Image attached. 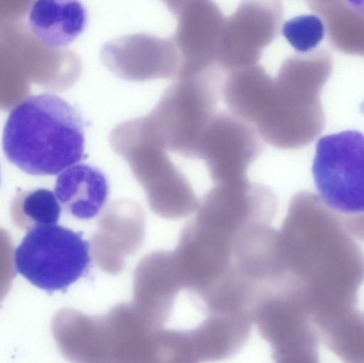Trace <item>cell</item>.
<instances>
[{
    "label": "cell",
    "mask_w": 364,
    "mask_h": 363,
    "mask_svg": "<svg viewBox=\"0 0 364 363\" xmlns=\"http://www.w3.org/2000/svg\"><path fill=\"white\" fill-rule=\"evenodd\" d=\"M2 146L8 161L27 174H59L83 158V120L58 95H31L11 110Z\"/></svg>",
    "instance_id": "obj_1"
},
{
    "label": "cell",
    "mask_w": 364,
    "mask_h": 363,
    "mask_svg": "<svg viewBox=\"0 0 364 363\" xmlns=\"http://www.w3.org/2000/svg\"><path fill=\"white\" fill-rule=\"evenodd\" d=\"M332 69V58L324 50L293 55L282 63L254 124L263 140L279 149H296L320 134L325 124L320 94Z\"/></svg>",
    "instance_id": "obj_2"
},
{
    "label": "cell",
    "mask_w": 364,
    "mask_h": 363,
    "mask_svg": "<svg viewBox=\"0 0 364 363\" xmlns=\"http://www.w3.org/2000/svg\"><path fill=\"white\" fill-rule=\"evenodd\" d=\"M220 69L177 77L147 117L167 149L195 159L206 126L215 115L221 84Z\"/></svg>",
    "instance_id": "obj_3"
},
{
    "label": "cell",
    "mask_w": 364,
    "mask_h": 363,
    "mask_svg": "<svg viewBox=\"0 0 364 363\" xmlns=\"http://www.w3.org/2000/svg\"><path fill=\"white\" fill-rule=\"evenodd\" d=\"M90 263L82 233L57 224L28 230L14 251L16 272L49 294L66 291L87 273Z\"/></svg>",
    "instance_id": "obj_4"
},
{
    "label": "cell",
    "mask_w": 364,
    "mask_h": 363,
    "mask_svg": "<svg viewBox=\"0 0 364 363\" xmlns=\"http://www.w3.org/2000/svg\"><path fill=\"white\" fill-rule=\"evenodd\" d=\"M311 171L318 196L328 209L364 214V134L346 130L320 138Z\"/></svg>",
    "instance_id": "obj_5"
},
{
    "label": "cell",
    "mask_w": 364,
    "mask_h": 363,
    "mask_svg": "<svg viewBox=\"0 0 364 363\" xmlns=\"http://www.w3.org/2000/svg\"><path fill=\"white\" fill-rule=\"evenodd\" d=\"M277 207L276 195L265 185L248 180L215 184L200 201L191 220L232 242L247 227L270 224Z\"/></svg>",
    "instance_id": "obj_6"
},
{
    "label": "cell",
    "mask_w": 364,
    "mask_h": 363,
    "mask_svg": "<svg viewBox=\"0 0 364 363\" xmlns=\"http://www.w3.org/2000/svg\"><path fill=\"white\" fill-rule=\"evenodd\" d=\"M284 15L281 0H241L225 18L216 65L230 72L256 65L277 37Z\"/></svg>",
    "instance_id": "obj_7"
},
{
    "label": "cell",
    "mask_w": 364,
    "mask_h": 363,
    "mask_svg": "<svg viewBox=\"0 0 364 363\" xmlns=\"http://www.w3.org/2000/svg\"><path fill=\"white\" fill-rule=\"evenodd\" d=\"M252 123L234 114L214 115L198 143L195 159L203 161L215 184L247 180V170L263 145Z\"/></svg>",
    "instance_id": "obj_8"
},
{
    "label": "cell",
    "mask_w": 364,
    "mask_h": 363,
    "mask_svg": "<svg viewBox=\"0 0 364 363\" xmlns=\"http://www.w3.org/2000/svg\"><path fill=\"white\" fill-rule=\"evenodd\" d=\"M172 40L180 56L177 77L193 76L217 66L225 18L213 0H186L177 13Z\"/></svg>",
    "instance_id": "obj_9"
},
{
    "label": "cell",
    "mask_w": 364,
    "mask_h": 363,
    "mask_svg": "<svg viewBox=\"0 0 364 363\" xmlns=\"http://www.w3.org/2000/svg\"><path fill=\"white\" fill-rule=\"evenodd\" d=\"M142 179L155 210L172 220L196 212L200 200L184 173L169 159L166 146L152 131L143 129Z\"/></svg>",
    "instance_id": "obj_10"
},
{
    "label": "cell",
    "mask_w": 364,
    "mask_h": 363,
    "mask_svg": "<svg viewBox=\"0 0 364 363\" xmlns=\"http://www.w3.org/2000/svg\"><path fill=\"white\" fill-rule=\"evenodd\" d=\"M105 65L119 76L134 80L176 77L181 64L172 39L147 33L122 36L106 43L101 51Z\"/></svg>",
    "instance_id": "obj_11"
},
{
    "label": "cell",
    "mask_w": 364,
    "mask_h": 363,
    "mask_svg": "<svg viewBox=\"0 0 364 363\" xmlns=\"http://www.w3.org/2000/svg\"><path fill=\"white\" fill-rule=\"evenodd\" d=\"M109 185L98 168L76 163L60 172L54 193L61 207L73 217L90 220L96 217L107 202Z\"/></svg>",
    "instance_id": "obj_12"
},
{
    "label": "cell",
    "mask_w": 364,
    "mask_h": 363,
    "mask_svg": "<svg viewBox=\"0 0 364 363\" xmlns=\"http://www.w3.org/2000/svg\"><path fill=\"white\" fill-rule=\"evenodd\" d=\"M80 0H35L28 11V28L43 43L62 48L75 40L87 23Z\"/></svg>",
    "instance_id": "obj_13"
},
{
    "label": "cell",
    "mask_w": 364,
    "mask_h": 363,
    "mask_svg": "<svg viewBox=\"0 0 364 363\" xmlns=\"http://www.w3.org/2000/svg\"><path fill=\"white\" fill-rule=\"evenodd\" d=\"M274 78L264 67L254 65L228 72L223 81V99L234 114L254 124L261 114Z\"/></svg>",
    "instance_id": "obj_14"
},
{
    "label": "cell",
    "mask_w": 364,
    "mask_h": 363,
    "mask_svg": "<svg viewBox=\"0 0 364 363\" xmlns=\"http://www.w3.org/2000/svg\"><path fill=\"white\" fill-rule=\"evenodd\" d=\"M322 18L328 40L337 50L364 56V13L346 0H305Z\"/></svg>",
    "instance_id": "obj_15"
},
{
    "label": "cell",
    "mask_w": 364,
    "mask_h": 363,
    "mask_svg": "<svg viewBox=\"0 0 364 363\" xmlns=\"http://www.w3.org/2000/svg\"><path fill=\"white\" fill-rule=\"evenodd\" d=\"M60 212L61 205L55 193L46 188L18 191L10 207L14 225L28 231L41 225L57 224Z\"/></svg>",
    "instance_id": "obj_16"
},
{
    "label": "cell",
    "mask_w": 364,
    "mask_h": 363,
    "mask_svg": "<svg viewBox=\"0 0 364 363\" xmlns=\"http://www.w3.org/2000/svg\"><path fill=\"white\" fill-rule=\"evenodd\" d=\"M326 26L318 15L306 14L291 18L282 26V33L299 53L313 51L322 41Z\"/></svg>",
    "instance_id": "obj_17"
},
{
    "label": "cell",
    "mask_w": 364,
    "mask_h": 363,
    "mask_svg": "<svg viewBox=\"0 0 364 363\" xmlns=\"http://www.w3.org/2000/svg\"><path fill=\"white\" fill-rule=\"evenodd\" d=\"M35 0H1V21H19Z\"/></svg>",
    "instance_id": "obj_18"
},
{
    "label": "cell",
    "mask_w": 364,
    "mask_h": 363,
    "mask_svg": "<svg viewBox=\"0 0 364 363\" xmlns=\"http://www.w3.org/2000/svg\"><path fill=\"white\" fill-rule=\"evenodd\" d=\"M170 12L174 16L177 13L186 0H161Z\"/></svg>",
    "instance_id": "obj_19"
},
{
    "label": "cell",
    "mask_w": 364,
    "mask_h": 363,
    "mask_svg": "<svg viewBox=\"0 0 364 363\" xmlns=\"http://www.w3.org/2000/svg\"><path fill=\"white\" fill-rule=\"evenodd\" d=\"M346 1L356 10L364 13V0H346Z\"/></svg>",
    "instance_id": "obj_20"
}]
</instances>
